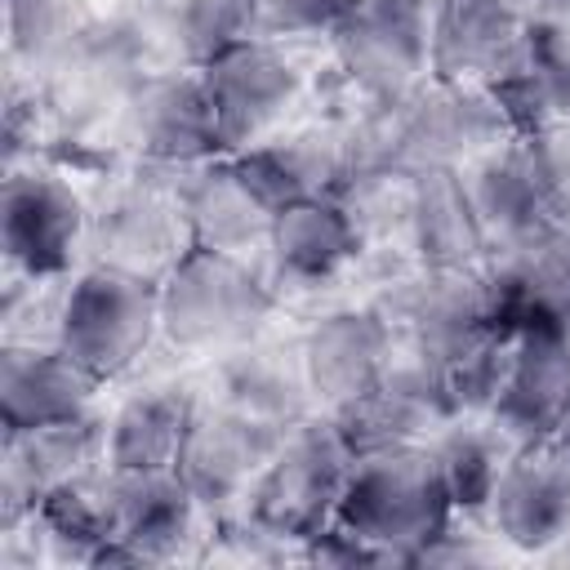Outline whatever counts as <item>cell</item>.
I'll return each instance as SVG.
<instances>
[{"mask_svg": "<svg viewBox=\"0 0 570 570\" xmlns=\"http://www.w3.org/2000/svg\"><path fill=\"white\" fill-rule=\"evenodd\" d=\"M356 165L383 160L401 169H463L481 151L517 138L508 107L494 89L450 85L428 76L396 102H374L347 125Z\"/></svg>", "mask_w": 570, "mask_h": 570, "instance_id": "cell-1", "label": "cell"}, {"mask_svg": "<svg viewBox=\"0 0 570 570\" xmlns=\"http://www.w3.org/2000/svg\"><path fill=\"white\" fill-rule=\"evenodd\" d=\"M281 294L249 258L191 249L160 281V338L187 356H223L267 330Z\"/></svg>", "mask_w": 570, "mask_h": 570, "instance_id": "cell-2", "label": "cell"}, {"mask_svg": "<svg viewBox=\"0 0 570 570\" xmlns=\"http://www.w3.org/2000/svg\"><path fill=\"white\" fill-rule=\"evenodd\" d=\"M183 174L129 165L125 178H111L89 205L85 254L98 267H116L142 281H165L191 249V223L183 209Z\"/></svg>", "mask_w": 570, "mask_h": 570, "instance_id": "cell-3", "label": "cell"}, {"mask_svg": "<svg viewBox=\"0 0 570 570\" xmlns=\"http://www.w3.org/2000/svg\"><path fill=\"white\" fill-rule=\"evenodd\" d=\"M454 517L428 445H396L356 454L334 521L370 543L401 552L410 566L419 548Z\"/></svg>", "mask_w": 570, "mask_h": 570, "instance_id": "cell-4", "label": "cell"}, {"mask_svg": "<svg viewBox=\"0 0 570 570\" xmlns=\"http://www.w3.org/2000/svg\"><path fill=\"white\" fill-rule=\"evenodd\" d=\"M160 338V285L116 272V267H80L62 289L58 312V347L85 365L98 383H116L129 374L151 343Z\"/></svg>", "mask_w": 570, "mask_h": 570, "instance_id": "cell-5", "label": "cell"}, {"mask_svg": "<svg viewBox=\"0 0 570 570\" xmlns=\"http://www.w3.org/2000/svg\"><path fill=\"white\" fill-rule=\"evenodd\" d=\"M352 463H356V454L343 441L334 414L316 410L312 419L294 423L281 436L276 454L267 459L263 476L254 481V490L245 499V512L307 548V539H316L325 525H334Z\"/></svg>", "mask_w": 570, "mask_h": 570, "instance_id": "cell-6", "label": "cell"}, {"mask_svg": "<svg viewBox=\"0 0 570 570\" xmlns=\"http://www.w3.org/2000/svg\"><path fill=\"white\" fill-rule=\"evenodd\" d=\"M89 200L76 183L45 160L4 169L0 191V245L4 267L36 281H67L85 254Z\"/></svg>", "mask_w": 570, "mask_h": 570, "instance_id": "cell-7", "label": "cell"}, {"mask_svg": "<svg viewBox=\"0 0 570 570\" xmlns=\"http://www.w3.org/2000/svg\"><path fill=\"white\" fill-rule=\"evenodd\" d=\"M432 27L436 0H356L325 40L370 102H396L432 76Z\"/></svg>", "mask_w": 570, "mask_h": 570, "instance_id": "cell-8", "label": "cell"}, {"mask_svg": "<svg viewBox=\"0 0 570 570\" xmlns=\"http://www.w3.org/2000/svg\"><path fill=\"white\" fill-rule=\"evenodd\" d=\"M196 71L209 94L218 142L227 156L285 129L307 94V76L298 71V62L281 49V40L267 36H249Z\"/></svg>", "mask_w": 570, "mask_h": 570, "instance_id": "cell-9", "label": "cell"}, {"mask_svg": "<svg viewBox=\"0 0 570 570\" xmlns=\"http://www.w3.org/2000/svg\"><path fill=\"white\" fill-rule=\"evenodd\" d=\"M116 147L129 165L142 169H196L214 156H227L218 142V120L200 71H151L125 102L116 125Z\"/></svg>", "mask_w": 570, "mask_h": 570, "instance_id": "cell-10", "label": "cell"}, {"mask_svg": "<svg viewBox=\"0 0 570 570\" xmlns=\"http://www.w3.org/2000/svg\"><path fill=\"white\" fill-rule=\"evenodd\" d=\"M383 321L392 325L401 347L428 352L441 361L485 325H494V298L481 267H405L387 281H379L370 298ZM503 325V321H499Z\"/></svg>", "mask_w": 570, "mask_h": 570, "instance_id": "cell-11", "label": "cell"}, {"mask_svg": "<svg viewBox=\"0 0 570 570\" xmlns=\"http://www.w3.org/2000/svg\"><path fill=\"white\" fill-rule=\"evenodd\" d=\"M281 436H285V428L254 419V414L236 410L232 401L200 396L174 472L214 517H227V512L245 508V499H249L254 481L263 476L267 459L276 454Z\"/></svg>", "mask_w": 570, "mask_h": 570, "instance_id": "cell-12", "label": "cell"}, {"mask_svg": "<svg viewBox=\"0 0 570 570\" xmlns=\"http://www.w3.org/2000/svg\"><path fill=\"white\" fill-rule=\"evenodd\" d=\"M116 472L120 530L98 566H183L205 561L214 539V512L169 472Z\"/></svg>", "mask_w": 570, "mask_h": 570, "instance_id": "cell-13", "label": "cell"}, {"mask_svg": "<svg viewBox=\"0 0 570 570\" xmlns=\"http://www.w3.org/2000/svg\"><path fill=\"white\" fill-rule=\"evenodd\" d=\"M450 419H459V414L450 410L441 365L428 352H414L401 343H396V356L387 361V370L379 374V383L370 392H361L356 401H347L343 410H334V423H338L343 441L352 445V454L428 445Z\"/></svg>", "mask_w": 570, "mask_h": 570, "instance_id": "cell-14", "label": "cell"}, {"mask_svg": "<svg viewBox=\"0 0 570 570\" xmlns=\"http://www.w3.org/2000/svg\"><path fill=\"white\" fill-rule=\"evenodd\" d=\"M490 423L512 445L552 441L570 423V330L557 316L512 325L508 370L490 405Z\"/></svg>", "mask_w": 570, "mask_h": 570, "instance_id": "cell-15", "label": "cell"}, {"mask_svg": "<svg viewBox=\"0 0 570 570\" xmlns=\"http://www.w3.org/2000/svg\"><path fill=\"white\" fill-rule=\"evenodd\" d=\"M94 468H107V414L98 410L4 432L0 441V530L27 521L58 485Z\"/></svg>", "mask_w": 570, "mask_h": 570, "instance_id": "cell-16", "label": "cell"}, {"mask_svg": "<svg viewBox=\"0 0 570 570\" xmlns=\"http://www.w3.org/2000/svg\"><path fill=\"white\" fill-rule=\"evenodd\" d=\"M485 521L517 557L548 552L570 530V445L561 436L517 445L499 472Z\"/></svg>", "mask_w": 570, "mask_h": 570, "instance_id": "cell-17", "label": "cell"}, {"mask_svg": "<svg viewBox=\"0 0 570 570\" xmlns=\"http://www.w3.org/2000/svg\"><path fill=\"white\" fill-rule=\"evenodd\" d=\"M530 22L499 0H436L432 76L481 89L517 80L530 62Z\"/></svg>", "mask_w": 570, "mask_h": 570, "instance_id": "cell-18", "label": "cell"}, {"mask_svg": "<svg viewBox=\"0 0 570 570\" xmlns=\"http://www.w3.org/2000/svg\"><path fill=\"white\" fill-rule=\"evenodd\" d=\"M232 160L240 165V174L254 183V191L272 209H285L294 200L334 196L356 165V147H352L347 125L316 116V120H298V125L289 120L272 138H263L245 151H232Z\"/></svg>", "mask_w": 570, "mask_h": 570, "instance_id": "cell-19", "label": "cell"}, {"mask_svg": "<svg viewBox=\"0 0 570 570\" xmlns=\"http://www.w3.org/2000/svg\"><path fill=\"white\" fill-rule=\"evenodd\" d=\"M303 334V365L321 410H343L379 383L396 356V334L374 303H343L312 316Z\"/></svg>", "mask_w": 570, "mask_h": 570, "instance_id": "cell-20", "label": "cell"}, {"mask_svg": "<svg viewBox=\"0 0 570 570\" xmlns=\"http://www.w3.org/2000/svg\"><path fill=\"white\" fill-rule=\"evenodd\" d=\"M361 254L365 245L334 196H312L276 209L263 245L267 281L276 294H321L338 285L361 263Z\"/></svg>", "mask_w": 570, "mask_h": 570, "instance_id": "cell-21", "label": "cell"}, {"mask_svg": "<svg viewBox=\"0 0 570 570\" xmlns=\"http://www.w3.org/2000/svg\"><path fill=\"white\" fill-rule=\"evenodd\" d=\"M214 387L218 401H232L236 410L267 419L285 432L321 410L303 365V334L263 330L249 343L214 356Z\"/></svg>", "mask_w": 570, "mask_h": 570, "instance_id": "cell-22", "label": "cell"}, {"mask_svg": "<svg viewBox=\"0 0 570 570\" xmlns=\"http://www.w3.org/2000/svg\"><path fill=\"white\" fill-rule=\"evenodd\" d=\"M98 383L85 365H76L58 343H4L0 347V423L36 428L53 419H76L94 410Z\"/></svg>", "mask_w": 570, "mask_h": 570, "instance_id": "cell-23", "label": "cell"}, {"mask_svg": "<svg viewBox=\"0 0 570 570\" xmlns=\"http://www.w3.org/2000/svg\"><path fill=\"white\" fill-rule=\"evenodd\" d=\"M178 196H183L196 249L236 254V258L263 254L276 209L254 191V183L240 174V165L232 156H214V160L196 165L183 178Z\"/></svg>", "mask_w": 570, "mask_h": 570, "instance_id": "cell-24", "label": "cell"}, {"mask_svg": "<svg viewBox=\"0 0 570 570\" xmlns=\"http://www.w3.org/2000/svg\"><path fill=\"white\" fill-rule=\"evenodd\" d=\"M196 401L200 396L174 379L134 387L107 414V463L120 472H169L178 463Z\"/></svg>", "mask_w": 570, "mask_h": 570, "instance_id": "cell-25", "label": "cell"}, {"mask_svg": "<svg viewBox=\"0 0 570 570\" xmlns=\"http://www.w3.org/2000/svg\"><path fill=\"white\" fill-rule=\"evenodd\" d=\"M405 249L423 267H481L485 263L490 240H485L463 169H419Z\"/></svg>", "mask_w": 570, "mask_h": 570, "instance_id": "cell-26", "label": "cell"}, {"mask_svg": "<svg viewBox=\"0 0 570 570\" xmlns=\"http://www.w3.org/2000/svg\"><path fill=\"white\" fill-rule=\"evenodd\" d=\"M463 178H468V191H472V205L481 214L490 249L508 245V240H521V236H530L548 223H566L539 196V183H534L517 138H508V142L481 151L476 160H468Z\"/></svg>", "mask_w": 570, "mask_h": 570, "instance_id": "cell-27", "label": "cell"}, {"mask_svg": "<svg viewBox=\"0 0 570 570\" xmlns=\"http://www.w3.org/2000/svg\"><path fill=\"white\" fill-rule=\"evenodd\" d=\"M517 134L570 125V18L539 13L530 22V62L517 80L494 89Z\"/></svg>", "mask_w": 570, "mask_h": 570, "instance_id": "cell-28", "label": "cell"}, {"mask_svg": "<svg viewBox=\"0 0 570 570\" xmlns=\"http://www.w3.org/2000/svg\"><path fill=\"white\" fill-rule=\"evenodd\" d=\"M428 450L436 459L450 508L463 517H485L499 472L517 445L490 423V414H459L428 441Z\"/></svg>", "mask_w": 570, "mask_h": 570, "instance_id": "cell-29", "label": "cell"}, {"mask_svg": "<svg viewBox=\"0 0 570 570\" xmlns=\"http://www.w3.org/2000/svg\"><path fill=\"white\" fill-rule=\"evenodd\" d=\"M94 22V0H4V67L40 80L85 49Z\"/></svg>", "mask_w": 570, "mask_h": 570, "instance_id": "cell-30", "label": "cell"}, {"mask_svg": "<svg viewBox=\"0 0 570 570\" xmlns=\"http://www.w3.org/2000/svg\"><path fill=\"white\" fill-rule=\"evenodd\" d=\"M165 67H205L223 49L254 36L249 0H156L151 4Z\"/></svg>", "mask_w": 570, "mask_h": 570, "instance_id": "cell-31", "label": "cell"}, {"mask_svg": "<svg viewBox=\"0 0 570 570\" xmlns=\"http://www.w3.org/2000/svg\"><path fill=\"white\" fill-rule=\"evenodd\" d=\"M414 169L401 165H352V174L343 178V187L334 191L343 218L352 223V232L361 236L365 249H383V245H405L410 232V214H414Z\"/></svg>", "mask_w": 570, "mask_h": 570, "instance_id": "cell-32", "label": "cell"}, {"mask_svg": "<svg viewBox=\"0 0 570 570\" xmlns=\"http://www.w3.org/2000/svg\"><path fill=\"white\" fill-rule=\"evenodd\" d=\"M508 343H512V325L494 321L436 361L454 414H490L503 370H508Z\"/></svg>", "mask_w": 570, "mask_h": 570, "instance_id": "cell-33", "label": "cell"}, {"mask_svg": "<svg viewBox=\"0 0 570 570\" xmlns=\"http://www.w3.org/2000/svg\"><path fill=\"white\" fill-rule=\"evenodd\" d=\"M205 561L223 566H285V561H307V548L276 534L272 525L254 521L245 508L227 512L214 521V539L205 548Z\"/></svg>", "mask_w": 570, "mask_h": 570, "instance_id": "cell-34", "label": "cell"}, {"mask_svg": "<svg viewBox=\"0 0 570 570\" xmlns=\"http://www.w3.org/2000/svg\"><path fill=\"white\" fill-rule=\"evenodd\" d=\"M508 557H517V552L490 530L485 517H463V512H454V517L445 521V530H436V534L419 548L414 566H499V561H508Z\"/></svg>", "mask_w": 570, "mask_h": 570, "instance_id": "cell-35", "label": "cell"}, {"mask_svg": "<svg viewBox=\"0 0 570 570\" xmlns=\"http://www.w3.org/2000/svg\"><path fill=\"white\" fill-rule=\"evenodd\" d=\"M356 0H249L254 36L294 40V36H330Z\"/></svg>", "mask_w": 570, "mask_h": 570, "instance_id": "cell-36", "label": "cell"}, {"mask_svg": "<svg viewBox=\"0 0 570 570\" xmlns=\"http://www.w3.org/2000/svg\"><path fill=\"white\" fill-rule=\"evenodd\" d=\"M517 142L539 183V196L557 218L570 223V125H543V129L517 134Z\"/></svg>", "mask_w": 570, "mask_h": 570, "instance_id": "cell-37", "label": "cell"}, {"mask_svg": "<svg viewBox=\"0 0 570 570\" xmlns=\"http://www.w3.org/2000/svg\"><path fill=\"white\" fill-rule=\"evenodd\" d=\"M539 561H552V566H570V530L548 548V552H539Z\"/></svg>", "mask_w": 570, "mask_h": 570, "instance_id": "cell-38", "label": "cell"}, {"mask_svg": "<svg viewBox=\"0 0 570 570\" xmlns=\"http://www.w3.org/2000/svg\"><path fill=\"white\" fill-rule=\"evenodd\" d=\"M499 4H508V9H517V13H525V18H539V13L548 9V0H499Z\"/></svg>", "mask_w": 570, "mask_h": 570, "instance_id": "cell-39", "label": "cell"}, {"mask_svg": "<svg viewBox=\"0 0 570 570\" xmlns=\"http://www.w3.org/2000/svg\"><path fill=\"white\" fill-rule=\"evenodd\" d=\"M543 13H557V18H570V0H548Z\"/></svg>", "mask_w": 570, "mask_h": 570, "instance_id": "cell-40", "label": "cell"}, {"mask_svg": "<svg viewBox=\"0 0 570 570\" xmlns=\"http://www.w3.org/2000/svg\"><path fill=\"white\" fill-rule=\"evenodd\" d=\"M561 325L570 330V281H566V303H561Z\"/></svg>", "mask_w": 570, "mask_h": 570, "instance_id": "cell-41", "label": "cell"}, {"mask_svg": "<svg viewBox=\"0 0 570 570\" xmlns=\"http://www.w3.org/2000/svg\"><path fill=\"white\" fill-rule=\"evenodd\" d=\"M561 441H566V445H570V423H566V428H561Z\"/></svg>", "mask_w": 570, "mask_h": 570, "instance_id": "cell-42", "label": "cell"}, {"mask_svg": "<svg viewBox=\"0 0 570 570\" xmlns=\"http://www.w3.org/2000/svg\"><path fill=\"white\" fill-rule=\"evenodd\" d=\"M134 4H156V0H134Z\"/></svg>", "mask_w": 570, "mask_h": 570, "instance_id": "cell-43", "label": "cell"}]
</instances>
